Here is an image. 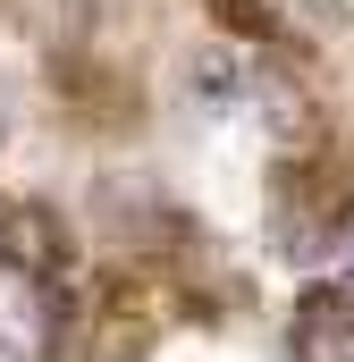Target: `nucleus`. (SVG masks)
Returning a JSON list of instances; mask_svg holds the SVG:
<instances>
[{
  "mask_svg": "<svg viewBox=\"0 0 354 362\" xmlns=\"http://www.w3.org/2000/svg\"><path fill=\"white\" fill-rule=\"evenodd\" d=\"M0 270H17V278L59 270V228L42 211H0Z\"/></svg>",
  "mask_w": 354,
  "mask_h": 362,
  "instance_id": "f03ea898",
  "label": "nucleus"
},
{
  "mask_svg": "<svg viewBox=\"0 0 354 362\" xmlns=\"http://www.w3.org/2000/svg\"><path fill=\"white\" fill-rule=\"evenodd\" d=\"M295 337H304V362H354V286H321V295H304Z\"/></svg>",
  "mask_w": 354,
  "mask_h": 362,
  "instance_id": "f257e3e1",
  "label": "nucleus"
}]
</instances>
